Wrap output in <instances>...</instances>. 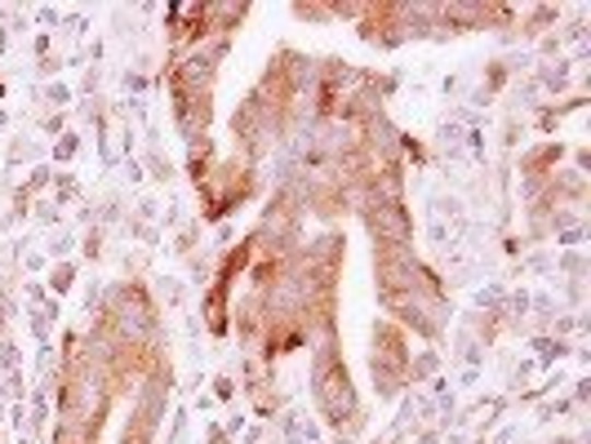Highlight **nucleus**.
I'll return each mask as SVG.
<instances>
[{
  "instance_id": "1",
  "label": "nucleus",
  "mask_w": 591,
  "mask_h": 444,
  "mask_svg": "<svg viewBox=\"0 0 591 444\" xmlns=\"http://www.w3.org/2000/svg\"><path fill=\"white\" fill-rule=\"evenodd\" d=\"M316 400H320V409L330 413L339 427L356 418L352 377H347V369H343V364L330 356V347H320V356H316Z\"/></svg>"
}]
</instances>
